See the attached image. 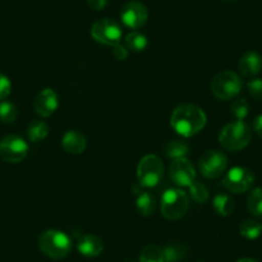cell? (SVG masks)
I'll return each mask as SVG.
<instances>
[{"instance_id": "1", "label": "cell", "mask_w": 262, "mask_h": 262, "mask_svg": "<svg viewBox=\"0 0 262 262\" xmlns=\"http://www.w3.org/2000/svg\"><path fill=\"white\" fill-rule=\"evenodd\" d=\"M207 116L205 111L195 104L185 103L173 110L171 115V127L184 138L196 135L206 126Z\"/></svg>"}, {"instance_id": "2", "label": "cell", "mask_w": 262, "mask_h": 262, "mask_svg": "<svg viewBox=\"0 0 262 262\" xmlns=\"http://www.w3.org/2000/svg\"><path fill=\"white\" fill-rule=\"evenodd\" d=\"M39 248L49 258L62 259L71 252L72 242L63 231L49 229L39 236Z\"/></svg>"}, {"instance_id": "3", "label": "cell", "mask_w": 262, "mask_h": 262, "mask_svg": "<svg viewBox=\"0 0 262 262\" xmlns=\"http://www.w3.org/2000/svg\"><path fill=\"white\" fill-rule=\"evenodd\" d=\"M252 131L243 121H234L224 126L219 137L221 147L230 152L242 150L251 143Z\"/></svg>"}, {"instance_id": "4", "label": "cell", "mask_w": 262, "mask_h": 262, "mask_svg": "<svg viewBox=\"0 0 262 262\" xmlns=\"http://www.w3.org/2000/svg\"><path fill=\"white\" fill-rule=\"evenodd\" d=\"M188 194L178 188L167 189L161 198V212L167 220H180L188 212L190 205Z\"/></svg>"}, {"instance_id": "5", "label": "cell", "mask_w": 262, "mask_h": 262, "mask_svg": "<svg viewBox=\"0 0 262 262\" xmlns=\"http://www.w3.org/2000/svg\"><path fill=\"white\" fill-rule=\"evenodd\" d=\"M243 88L241 76L234 71H221L213 77L211 82L212 94L217 99L229 100L235 98Z\"/></svg>"}, {"instance_id": "6", "label": "cell", "mask_w": 262, "mask_h": 262, "mask_svg": "<svg viewBox=\"0 0 262 262\" xmlns=\"http://www.w3.org/2000/svg\"><path fill=\"white\" fill-rule=\"evenodd\" d=\"M138 181L145 188H155L163 178V163L156 155H147L138 165Z\"/></svg>"}, {"instance_id": "7", "label": "cell", "mask_w": 262, "mask_h": 262, "mask_svg": "<svg viewBox=\"0 0 262 262\" xmlns=\"http://www.w3.org/2000/svg\"><path fill=\"white\" fill-rule=\"evenodd\" d=\"M92 37L97 42L108 47L120 44L121 37H122V30L121 26L111 18H102L95 22L90 29Z\"/></svg>"}, {"instance_id": "8", "label": "cell", "mask_w": 262, "mask_h": 262, "mask_svg": "<svg viewBox=\"0 0 262 262\" xmlns=\"http://www.w3.org/2000/svg\"><path fill=\"white\" fill-rule=\"evenodd\" d=\"M29 144L18 135H7L0 140V158L8 163H18L26 158Z\"/></svg>"}, {"instance_id": "9", "label": "cell", "mask_w": 262, "mask_h": 262, "mask_svg": "<svg viewBox=\"0 0 262 262\" xmlns=\"http://www.w3.org/2000/svg\"><path fill=\"white\" fill-rule=\"evenodd\" d=\"M254 180L256 178L251 170L236 166V167L230 168L226 173L223 180V185L230 193L242 194L253 186Z\"/></svg>"}, {"instance_id": "10", "label": "cell", "mask_w": 262, "mask_h": 262, "mask_svg": "<svg viewBox=\"0 0 262 262\" xmlns=\"http://www.w3.org/2000/svg\"><path fill=\"white\" fill-rule=\"evenodd\" d=\"M200 172L207 179H216L225 172L228 167V157L223 152L216 149L207 150L200 158Z\"/></svg>"}, {"instance_id": "11", "label": "cell", "mask_w": 262, "mask_h": 262, "mask_svg": "<svg viewBox=\"0 0 262 262\" xmlns=\"http://www.w3.org/2000/svg\"><path fill=\"white\" fill-rule=\"evenodd\" d=\"M170 178L178 186L189 188L195 183V168L186 157L173 160L170 165Z\"/></svg>"}, {"instance_id": "12", "label": "cell", "mask_w": 262, "mask_h": 262, "mask_svg": "<svg viewBox=\"0 0 262 262\" xmlns=\"http://www.w3.org/2000/svg\"><path fill=\"white\" fill-rule=\"evenodd\" d=\"M120 17L126 27L137 30L147 24L148 9L140 2H128L121 9Z\"/></svg>"}, {"instance_id": "13", "label": "cell", "mask_w": 262, "mask_h": 262, "mask_svg": "<svg viewBox=\"0 0 262 262\" xmlns=\"http://www.w3.org/2000/svg\"><path fill=\"white\" fill-rule=\"evenodd\" d=\"M59 107V98L58 94L50 88L42 89L36 95L34 100L35 112L41 117H50Z\"/></svg>"}, {"instance_id": "14", "label": "cell", "mask_w": 262, "mask_h": 262, "mask_svg": "<svg viewBox=\"0 0 262 262\" xmlns=\"http://www.w3.org/2000/svg\"><path fill=\"white\" fill-rule=\"evenodd\" d=\"M104 249V244L99 236L94 235V234H86L82 235L77 242V251L82 254L84 257H93L99 256Z\"/></svg>"}, {"instance_id": "15", "label": "cell", "mask_w": 262, "mask_h": 262, "mask_svg": "<svg viewBox=\"0 0 262 262\" xmlns=\"http://www.w3.org/2000/svg\"><path fill=\"white\" fill-rule=\"evenodd\" d=\"M62 147L70 155H81L86 149V138L80 131L70 130L63 135Z\"/></svg>"}, {"instance_id": "16", "label": "cell", "mask_w": 262, "mask_h": 262, "mask_svg": "<svg viewBox=\"0 0 262 262\" xmlns=\"http://www.w3.org/2000/svg\"><path fill=\"white\" fill-rule=\"evenodd\" d=\"M262 70V57L257 52H247L239 60V71L246 77H254Z\"/></svg>"}, {"instance_id": "17", "label": "cell", "mask_w": 262, "mask_h": 262, "mask_svg": "<svg viewBox=\"0 0 262 262\" xmlns=\"http://www.w3.org/2000/svg\"><path fill=\"white\" fill-rule=\"evenodd\" d=\"M49 134V126L45 121L34 120L27 126V137L31 142L40 143Z\"/></svg>"}, {"instance_id": "18", "label": "cell", "mask_w": 262, "mask_h": 262, "mask_svg": "<svg viewBox=\"0 0 262 262\" xmlns=\"http://www.w3.org/2000/svg\"><path fill=\"white\" fill-rule=\"evenodd\" d=\"M157 202L156 198L148 191H140L137 198V208L142 216H152L156 212Z\"/></svg>"}, {"instance_id": "19", "label": "cell", "mask_w": 262, "mask_h": 262, "mask_svg": "<svg viewBox=\"0 0 262 262\" xmlns=\"http://www.w3.org/2000/svg\"><path fill=\"white\" fill-rule=\"evenodd\" d=\"M213 208L220 216H230L235 210V202L228 194H216L212 203Z\"/></svg>"}, {"instance_id": "20", "label": "cell", "mask_w": 262, "mask_h": 262, "mask_svg": "<svg viewBox=\"0 0 262 262\" xmlns=\"http://www.w3.org/2000/svg\"><path fill=\"white\" fill-rule=\"evenodd\" d=\"M163 152L168 158L178 160V158H184L189 153V145L181 140H171L163 145Z\"/></svg>"}, {"instance_id": "21", "label": "cell", "mask_w": 262, "mask_h": 262, "mask_svg": "<svg viewBox=\"0 0 262 262\" xmlns=\"http://www.w3.org/2000/svg\"><path fill=\"white\" fill-rule=\"evenodd\" d=\"M125 47L127 48V50H131V52H143L148 47V39L142 32H130L125 39Z\"/></svg>"}, {"instance_id": "22", "label": "cell", "mask_w": 262, "mask_h": 262, "mask_svg": "<svg viewBox=\"0 0 262 262\" xmlns=\"http://www.w3.org/2000/svg\"><path fill=\"white\" fill-rule=\"evenodd\" d=\"M139 262H165L163 248L153 246V244H148L140 252Z\"/></svg>"}, {"instance_id": "23", "label": "cell", "mask_w": 262, "mask_h": 262, "mask_svg": "<svg viewBox=\"0 0 262 262\" xmlns=\"http://www.w3.org/2000/svg\"><path fill=\"white\" fill-rule=\"evenodd\" d=\"M247 207L252 215L262 217V188H256L249 193Z\"/></svg>"}, {"instance_id": "24", "label": "cell", "mask_w": 262, "mask_h": 262, "mask_svg": "<svg viewBox=\"0 0 262 262\" xmlns=\"http://www.w3.org/2000/svg\"><path fill=\"white\" fill-rule=\"evenodd\" d=\"M18 110L16 104L8 100H2L0 102V121L6 125H12L17 120Z\"/></svg>"}, {"instance_id": "25", "label": "cell", "mask_w": 262, "mask_h": 262, "mask_svg": "<svg viewBox=\"0 0 262 262\" xmlns=\"http://www.w3.org/2000/svg\"><path fill=\"white\" fill-rule=\"evenodd\" d=\"M262 233V225L256 220H246L241 225V234L249 241H254Z\"/></svg>"}, {"instance_id": "26", "label": "cell", "mask_w": 262, "mask_h": 262, "mask_svg": "<svg viewBox=\"0 0 262 262\" xmlns=\"http://www.w3.org/2000/svg\"><path fill=\"white\" fill-rule=\"evenodd\" d=\"M189 193H190L191 200L196 203H206L208 201V196H210V193H208V189L206 188L203 184L201 183H194L189 186Z\"/></svg>"}, {"instance_id": "27", "label": "cell", "mask_w": 262, "mask_h": 262, "mask_svg": "<svg viewBox=\"0 0 262 262\" xmlns=\"http://www.w3.org/2000/svg\"><path fill=\"white\" fill-rule=\"evenodd\" d=\"M165 262H178L185 256V248L179 244H170L163 248Z\"/></svg>"}, {"instance_id": "28", "label": "cell", "mask_w": 262, "mask_h": 262, "mask_svg": "<svg viewBox=\"0 0 262 262\" xmlns=\"http://www.w3.org/2000/svg\"><path fill=\"white\" fill-rule=\"evenodd\" d=\"M231 113L235 116L236 120L243 121L244 118L248 116L249 113V104L246 99L243 98H239V99H235L230 105Z\"/></svg>"}, {"instance_id": "29", "label": "cell", "mask_w": 262, "mask_h": 262, "mask_svg": "<svg viewBox=\"0 0 262 262\" xmlns=\"http://www.w3.org/2000/svg\"><path fill=\"white\" fill-rule=\"evenodd\" d=\"M12 92V82L8 76L0 72V100H6Z\"/></svg>"}, {"instance_id": "30", "label": "cell", "mask_w": 262, "mask_h": 262, "mask_svg": "<svg viewBox=\"0 0 262 262\" xmlns=\"http://www.w3.org/2000/svg\"><path fill=\"white\" fill-rule=\"evenodd\" d=\"M249 94L256 99L262 100V79H253L247 84Z\"/></svg>"}, {"instance_id": "31", "label": "cell", "mask_w": 262, "mask_h": 262, "mask_svg": "<svg viewBox=\"0 0 262 262\" xmlns=\"http://www.w3.org/2000/svg\"><path fill=\"white\" fill-rule=\"evenodd\" d=\"M112 54L117 60H125L128 55V50L127 48L123 47V45L117 44L112 47Z\"/></svg>"}, {"instance_id": "32", "label": "cell", "mask_w": 262, "mask_h": 262, "mask_svg": "<svg viewBox=\"0 0 262 262\" xmlns=\"http://www.w3.org/2000/svg\"><path fill=\"white\" fill-rule=\"evenodd\" d=\"M86 3L94 11H102L107 7L108 0H86Z\"/></svg>"}, {"instance_id": "33", "label": "cell", "mask_w": 262, "mask_h": 262, "mask_svg": "<svg viewBox=\"0 0 262 262\" xmlns=\"http://www.w3.org/2000/svg\"><path fill=\"white\" fill-rule=\"evenodd\" d=\"M253 128H254V131H256V134L258 135V137L262 138V115L257 116V117L254 118Z\"/></svg>"}, {"instance_id": "34", "label": "cell", "mask_w": 262, "mask_h": 262, "mask_svg": "<svg viewBox=\"0 0 262 262\" xmlns=\"http://www.w3.org/2000/svg\"><path fill=\"white\" fill-rule=\"evenodd\" d=\"M236 262H258V261H256V259H253V258H241V259H238Z\"/></svg>"}, {"instance_id": "35", "label": "cell", "mask_w": 262, "mask_h": 262, "mask_svg": "<svg viewBox=\"0 0 262 262\" xmlns=\"http://www.w3.org/2000/svg\"><path fill=\"white\" fill-rule=\"evenodd\" d=\"M224 2H226V3H233V2H235V0H224Z\"/></svg>"}]
</instances>
